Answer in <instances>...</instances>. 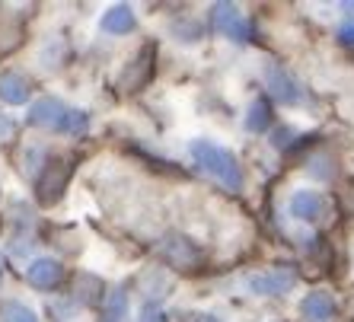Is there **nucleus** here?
Segmentation results:
<instances>
[{
    "instance_id": "obj_3",
    "label": "nucleus",
    "mask_w": 354,
    "mask_h": 322,
    "mask_svg": "<svg viewBox=\"0 0 354 322\" xmlns=\"http://www.w3.org/2000/svg\"><path fill=\"white\" fill-rule=\"evenodd\" d=\"M290 211H294L297 217H304V220H316L322 211V198L316 191H297L294 201H290Z\"/></svg>"
},
{
    "instance_id": "obj_2",
    "label": "nucleus",
    "mask_w": 354,
    "mask_h": 322,
    "mask_svg": "<svg viewBox=\"0 0 354 322\" xmlns=\"http://www.w3.org/2000/svg\"><path fill=\"white\" fill-rule=\"evenodd\" d=\"M304 316L310 322H329L332 316H335V303H332L329 294L316 290V294H310V297L304 300Z\"/></svg>"
},
{
    "instance_id": "obj_4",
    "label": "nucleus",
    "mask_w": 354,
    "mask_h": 322,
    "mask_svg": "<svg viewBox=\"0 0 354 322\" xmlns=\"http://www.w3.org/2000/svg\"><path fill=\"white\" fill-rule=\"evenodd\" d=\"M262 124H265V106L256 102V106H252V115H249V128H262Z\"/></svg>"
},
{
    "instance_id": "obj_1",
    "label": "nucleus",
    "mask_w": 354,
    "mask_h": 322,
    "mask_svg": "<svg viewBox=\"0 0 354 322\" xmlns=\"http://www.w3.org/2000/svg\"><path fill=\"white\" fill-rule=\"evenodd\" d=\"M195 153L198 160L205 163V169L217 176L223 185H230V189H239V182H243V173H239V166L233 163V157L227 150L214 147V144H195Z\"/></svg>"
},
{
    "instance_id": "obj_5",
    "label": "nucleus",
    "mask_w": 354,
    "mask_h": 322,
    "mask_svg": "<svg viewBox=\"0 0 354 322\" xmlns=\"http://www.w3.org/2000/svg\"><path fill=\"white\" fill-rule=\"evenodd\" d=\"M342 39H345V41H354V26H351V29H345V32H342Z\"/></svg>"
}]
</instances>
